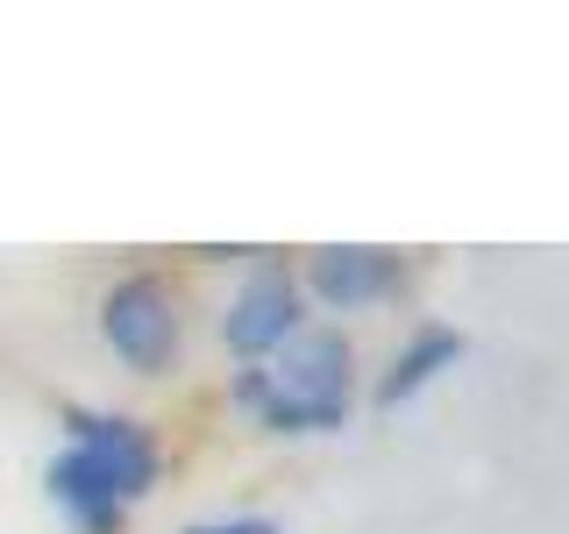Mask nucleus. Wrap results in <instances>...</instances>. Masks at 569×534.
<instances>
[{
    "label": "nucleus",
    "mask_w": 569,
    "mask_h": 534,
    "mask_svg": "<svg viewBox=\"0 0 569 534\" xmlns=\"http://www.w3.org/2000/svg\"><path fill=\"white\" fill-rule=\"evenodd\" d=\"M221 335H228V349H242V356H271L284 349L299 335V293L284 278H249L236 299H228V314H221Z\"/></svg>",
    "instance_id": "nucleus-4"
},
{
    "label": "nucleus",
    "mask_w": 569,
    "mask_h": 534,
    "mask_svg": "<svg viewBox=\"0 0 569 534\" xmlns=\"http://www.w3.org/2000/svg\"><path fill=\"white\" fill-rule=\"evenodd\" d=\"M399 285V264L391 249H320L313 257V293L328 307H370Z\"/></svg>",
    "instance_id": "nucleus-5"
},
{
    "label": "nucleus",
    "mask_w": 569,
    "mask_h": 534,
    "mask_svg": "<svg viewBox=\"0 0 569 534\" xmlns=\"http://www.w3.org/2000/svg\"><path fill=\"white\" fill-rule=\"evenodd\" d=\"M100 328H107V343H114L121 364H136V370L171 364V349H178V299H171V285H157V278L114 285L107 307H100Z\"/></svg>",
    "instance_id": "nucleus-3"
},
{
    "label": "nucleus",
    "mask_w": 569,
    "mask_h": 534,
    "mask_svg": "<svg viewBox=\"0 0 569 534\" xmlns=\"http://www.w3.org/2000/svg\"><path fill=\"white\" fill-rule=\"evenodd\" d=\"M192 534H278L271 521H228V527H192Z\"/></svg>",
    "instance_id": "nucleus-7"
},
{
    "label": "nucleus",
    "mask_w": 569,
    "mask_h": 534,
    "mask_svg": "<svg viewBox=\"0 0 569 534\" xmlns=\"http://www.w3.org/2000/svg\"><path fill=\"white\" fill-rule=\"evenodd\" d=\"M242 399L263 406L271 427H335L349 414V343L342 335H299V343H284L278 370L242 378Z\"/></svg>",
    "instance_id": "nucleus-2"
},
{
    "label": "nucleus",
    "mask_w": 569,
    "mask_h": 534,
    "mask_svg": "<svg viewBox=\"0 0 569 534\" xmlns=\"http://www.w3.org/2000/svg\"><path fill=\"white\" fill-rule=\"evenodd\" d=\"M456 349H462V343H456V335H420V343H413V349H406V356H399V364H391V378H385V406H399V399H406V392H420V385H427V378H435V370H441V364H456Z\"/></svg>",
    "instance_id": "nucleus-6"
},
{
    "label": "nucleus",
    "mask_w": 569,
    "mask_h": 534,
    "mask_svg": "<svg viewBox=\"0 0 569 534\" xmlns=\"http://www.w3.org/2000/svg\"><path fill=\"white\" fill-rule=\"evenodd\" d=\"M150 477H157V456H150L136 421H79L71 456L50 463V498L86 534H100L129 513V498L150 492Z\"/></svg>",
    "instance_id": "nucleus-1"
}]
</instances>
